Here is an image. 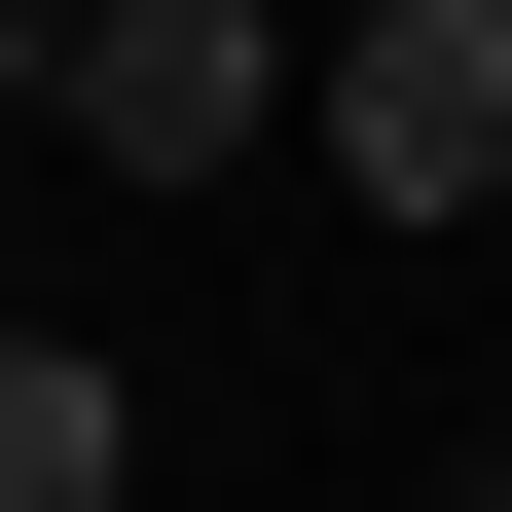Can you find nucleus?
Instances as JSON below:
<instances>
[{
  "label": "nucleus",
  "mask_w": 512,
  "mask_h": 512,
  "mask_svg": "<svg viewBox=\"0 0 512 512\" xmlns=\"http://www.w3.org/2000/svg\"><path fill=\"white\" fill-rule=\"evenodd\" d=\"M293 147H330L366 220H476L512 183V0H330V37H293Z\"/></svg>",
  "instance_id": "obj_1"
},
{
  "label": "nucleus",
  "mask_w": 512,
  "mask_h": 512,
  "mask_svg": "<svg viewBox=\"0 0 512 512\" xmlns=\"http://www.w3.org/2000/svg\"><path fill=\"white\" fill-rule=\"evenodd\" d=\"M37 110H74L110 183H256V147H293V0H74Z\"/></svg>",
  "instance_id": "obj_2"
},
{
  "label": "nucleus",
  "mask_w": 512,
  "mask_h": 512,
  "mask_svg": "<svg viewBox=\"0 0 512 512\" xmlns=\"http://www.w3.org/2000/svg\"><path fill=\"white\" fill-rule=\"evenodd\" d=\"M0 512H110V366L37 330V293H0Z\"/></svg>",
  "instance_id": "obj_3"
},
{
  "label": "nucleus",
  "mask_w": 512,
  "mask_h": 512,
  "mask_svg": "<svg viewBox=\"0 0 512 512\" xmlns=\"http://www.w3.org/2000/svg\"><path fill=\"white\" fill-rule=\"evenodd\" d=\"M37 37H74V0H0V110H37Z\"/></svg>",
  "instance_id": "obj_4"
},
{
  "label": "nucleus",
  "mask_w": 512,
  "mask_h": 512,
  "mask_svg": "<svg viewBox=\"0 0 512 512\" xmlns=\"http://www.w3.org/2000/svg\"><path fill=\"white\" fill-rule=\"evenodd\" d=\"M439 512H512V476H439Z\"/></svg>",
  "instance_id": "obj_5"
}]
</instances>
